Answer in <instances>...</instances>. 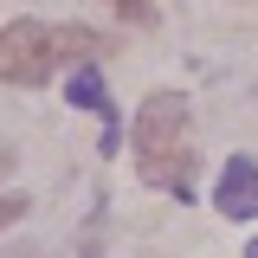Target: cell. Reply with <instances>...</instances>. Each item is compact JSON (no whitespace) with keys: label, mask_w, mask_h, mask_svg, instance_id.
<instances>
[{"label":"cell","mask_w":258,"mask_h":258,"mask_svg":"<svg viewBox=\"0 0 258 258\" xmlns=\"http://www.w3.org/2000/svg\"><path fill=\"white\" fill-rule=\"evenodd\" d=\"M245 258H258V239H252V245H245Z\"/></svg>","instance_id":"cell-7"},{"label":"cell","mask_w":258,"mask_h":258,"mask_svg":"<svg viewBox=\"0 0 258 258\" xmlns=\"http://www.w3.org/2000/svg\"><path fill=\"white\" fill-rule=\"evenodd\" d=\"M7 161H13V155H0V174H7Z\"/></svg>","instance_id":"cell-8"},{"label":"cell","mask_w":258,"mask_h":258,"mask_svg":"<svg viewBox=\"0 0 258 258\" xmlns=\"http://www.w3.org/2000/svg\"><path fill=\"white\" fill-rule=\"evenodd\" d=\"M71 103H78V110H91V116H103V155H116L123 123H116V103H110V91H103V78H97L91 64H78V71H71Z\"/></svg>","instance_id":"cell-4"},{"label":"cell","mask_w":258,"mask_h":258,"mask_svg":"<svg viewBox=\"0 0 258 258\" xmlns=\"http://www.w3.org/2000/svg\"><path fill=\"white\" fill-rule=\"evenodd\" d=\"M129 149H136V174L149 187L194 200V129H187V103L174 91H155L136 123H129Z\"/></svg>","instance_id":"cell-1"},{"label":"cell","mask_w":258,"mask_h":258,"mask_svg":"<svg viewBox=\"0 0 258 258\" xmlns=\"http://www.w3.org/2000/svg\"><path fill=\"white\" fill-rule=\"evenodd\" d=\"M13 220H26V200H20V194H0V232H7Z\"/></svg>","instance_id":"cell-5"},{"label":"cell","mask_w":258,"mask_h":258,"mask_svg":"<svg viewBox=\"0 0 258 258\" xmlns=\"http://www.w3.org/2000/svg\"><path fill=\"white\" fill-rule=\"evenodd\" d=\"M213 207H220L226 220H258V161H252V155H232V161L220 168Z\"/></svg>","instance_id":"cell-3"},{"label":"cell","mask_w":258,"mask_h":258,"mask_svg":"<svg viewBox=\"0 0 258 258\" xmlns=\"http://www.w3.org/2000/svg\"><path fill=\"white\" fill-rule=\"evenodd\" d=\"M110 7H116V13H129V20H142V26H149V7H142V0H110Z\"/></svg>","instance_id":"cell-6"},{"label":"cell","mask_w":258,"mask_h":258,"mask_svg":"<svg viewBox=\"0 0 258 258\" xmlns=\"http://www.w3.org/2000/svg\"><path fill=\"white\" fill-rule=\"evenodd\" d=\"M84 52H103V39L84 26H45V20L0 26V78L7 84H45L58 64H78Z\"/></svg>","instance_id":"cell-2"}]
</instances>
